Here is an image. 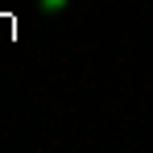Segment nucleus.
Masks as SVG:
<instances>
[{
    "instance_id": "obj_1",
    "label": "nucleus",
    "mask_w": 153,
    "mask_h": 153,
    "mask_svg": "<svg viewBox=\"0 0 153 153\" xmlns=\"http://www.w3.org/2000/svg\"><path fill=\"white\" fill-rule=\"evenodd\" d=\"M37 4H42V13H62L66 8V0H37Z\"/></svg>"
}]
</instances>
